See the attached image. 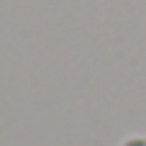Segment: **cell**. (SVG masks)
Instances as JSON below:
<instances>
[{
	"instance_id": "obj_1",
	"label": "cell",
	"mask_w": 146,
	"mask_h": 146,
	"mask_svg": "<svg viewBox=\"0 0 146 146\" xmlns=\"http://www.w3.org/2000/svg\"><path fill=\"white\" fill-rule=\"evenodd\" d=\"M118 146H146V136L144 133H133V136H126Z\"/></svg>"
}]
</instances>
